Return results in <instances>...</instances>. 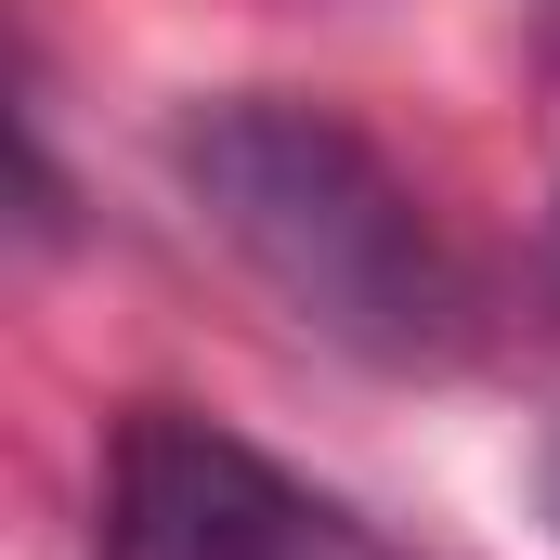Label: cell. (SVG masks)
<instances>
[{
	"instance_id": "cell-2",
	"label": "cell",
	"mask_w": 560,
	"mask_h": 560,
	"mask_svg": "<svg viewBox=\"0 0 560 560\" xmlns=\"http://www.w3.org/2000/svg\"><path fill=\"white\" fill-rule=\"evenodd\" d=\"M92 560H392V548L352 509H326L313 482H287L275 456H248L235 430L143 405L105 456Z\"/></svg>"
},
{
	"instance_id": "cell-1",
	"label": "cell",
	"mask_w": 560,
	"mask_h": 560,
	"mask_svg": "<svg viewBox=\"0 0 560 560\" xmlns=\"http://www.w3.org/2000/svg\"><path fill=\"white\" fill-rule=\"evenodd\" d=\"M170 170L196 222L275 287L287 313L365 365H443L456 352V261L430 235L418 183L352 131L339 105L300 92H222L170 118Z\"/></svg>"
}]
</instances>
